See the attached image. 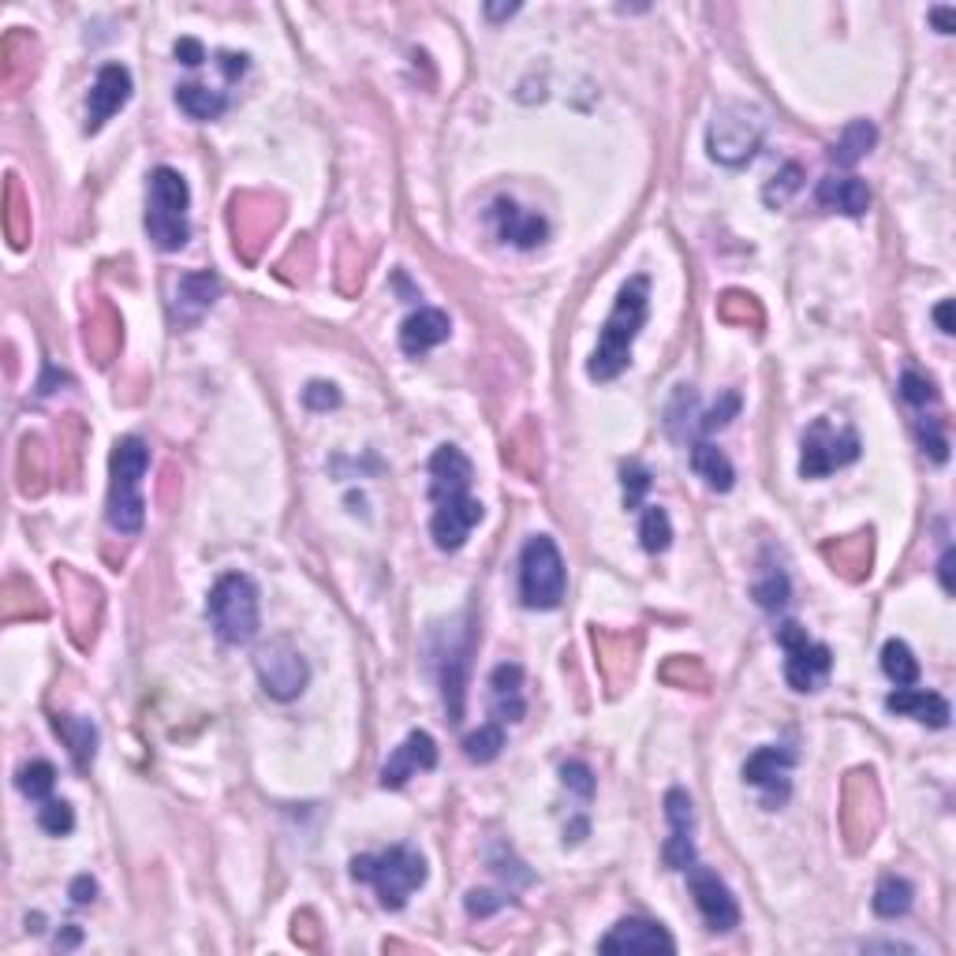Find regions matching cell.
Here are the masks:
<instances>
[{
	"label": "cell",
	"mask_w": 956,
	"mask_h": 956,
	"mask_svg": "<svg viewBox=\"0 0 956 956\" xmlns=\"http://www.w3.org/2000/svg\"><path fill=\"white\" fill-rule=\"evenodd\" d=\"M646 306H651V281L632 277L621 289L609 318H605L602 340H598V348H594V355L587 363V374L594 381H613L617 374H624V367L632 363V344H635V336H640V329L646 322Z\"/></svg>",
	"instance_id": "cell-1"
},
{
	"label": "cell",
	"mask_w": 956,
	"mask_h": 956,
	"mask_svg": "<svg viewBox=\"0 0 956 956\" xmlns=\"http://www.w3.org/2000/svg\"><path fill=\"white\" fill-rule=\"evenodd\" d=\"M352 878L374 886L378 905L386 911H400L408 905V897L427 881V859L411 845H392L378 856H355Z\"/></svg>",
	"instance_id": "cell-2"
},
{
	"label": "cell",
	"mask_w": 956,
	"mask_h": 956,
	"mask_svg": "<svg viewBox=\"0 0 956 956\" xmlns=\"http://www.w3.org/2000/svg\"><path fill=\"white\" fill-rule=\"evenodd\" d=\"M762 135H767L762 109L748 101H721L706 127V154L725 168H743L755 162Z\"/></svg>",
	"instance_id": "cell-3"
},
{
	"label": "cell",
	"mask_w": 956,
	"mask_h": 956,
	"mask_svg": "<svg viewBox=\"0 0 956 956\" xmlns=\"http://www.w3.org/2000/svg\"><path fill=\"white\" fill-rule=\"evenodd\" d=\"M150 467V449L139 438H124L116 441L109 471V524L120 530V535H139L146 524V501L139 494L143 475Z\"/></svg>",
	"instance_id": "cell-4"
},
{
	"label": "cell",
	"mask_w": 956,
	"mask_h": 956,
	"mask_svg": "<svg viewBox=\"0 0 956 956\" xmlns=\"http://www.w3.org/2000/svg\"><path fill=\"white\" fill-rule=\"evenodd\" d=\"M209 624L228 646H243L258 635V587L243 572H228L214 583L206 602Z\"/></svg>",
	"instance_id": "cell-5"
},
{
	"label": "cell",
	"mask_w": 956,
	"mask_h": 956,
	"mask_svg": "<svg viewBox=\"0 0 956 956\" xmlns=\"http://www.w3.org/2000/svg\"><path fill=\"white\" fill-rule=\"evenodd\" d=\"M568 591L565 557L549 535H535L519 554V598L527 609H557Z\"/></svg>",
	"instance_id": "cell-6"
},
{
	"label": "cell",
	"mask_w": 956,
	"mask_h": 956,
	"mask_svg": "<svg viewBox=\"0 0 956 956\" xmlns=\"http://www.w3.org/2000/svg\"><path fill=\"white\" fill-rule=\"evenodd\" d=\"M254 673H258L262 692L277 699V703H292L311 684V665L300 654V646H292L289 640L262 643L258 654H254Z\"/></svg>",
	"instance_id": "cell-7"
},
{
	"label": "cell",
	"mask_w": 956,
	"mask_h": 956,
	"mask_svg": "<svg viewBox=\"0 0 956 956\" xmlns=\"http://www.w3.org/2000/svg\"><path fill=\"white\" fill-rule=\"evenodd\" d=\"M778 643L784 651V680L792 684V692H818L826 684L833 669V654L830 646L822 643H811L807 640V628H800L796 621H784L778 624Z\"/></svg>",
	"instance_id": "cell-8"
},
{
	"label": "cell",
	"mask_w": 956,
	"mask_h": 956,
	"mask_svg": "<svg viewBox=\"0 0 956 956\" xmlns=\"http://www.w3.org/2000/svg\"><path fill=\"white\" fill-rule=\"evenodd\" d=\"M856 460H859L856 430H837L830 419H814L811 430L803 433V456H800L803 478H826Z\"/></svg>",
	"instance_id": "cell-9"
},
{
	"label": "cell",
	"mask_w": 956,
	"mask_h": 956,
	"mask_svg": "<svg viewBox=\"0 0 956 956\" xmlns=\"http://www.w3.org/2000/svg\"><path fill=\"white\" fill-rule=\"evenodd\" d=\"M684 875H687V889H692L695 908H699V916L706 919V927L714 934H729L732 927H736L740 905H736V897H732V889L718 878V870H710L703 864H692Z\"/></svg>",
	"instance_id": "cell-10"
},
{
	"label": "cell",
	"mask_w": 956,
	"mask_h": 956,
	"mask_svg": "<svg viewBox=\"0 0 956 956\" xmlns=\"http://www.w3.org/2000/svg\"><path fill=\"white\" fill-rule=\"evenodd\" d=\"M131 101V71L124 64H105L87 98V131H101Z\"/></svg>",
	"instance_id": "cell-11"
},
{
	"label": "cell",
	"mask_w": 956,
	"mask_h": 956,
	"mask_svg": "<svg viewBox=\"0 0 956 956\" xmlns=\"http://www.w3.org/2000/svg\"><path fill=\"white\" fill-rule=\"evenodd\" d=\"M478 524H482V501H475L471 494L460 497V501L433 505V519H430L433 546H438L441 554H456Z\"/></svg>",
	"instance_id": "cell-12"
},
{
	"label": "cell",
	"mask_w": 956,
	"mask_h": 956,
	"mask_svg": "<svg viewBox=\"0 0 956 956\" xmlns=\"http://www.w3.org/2000/svg\"><path fill=\"white\" fill-rule=\"evenodd\" d=\"M796 755L789 748H759L755 755L743 762V781L767 792V807H781L789 800V770Z\"/></svg>",
	"instance_id": "cell-13"
},
{
	"label": "cell",
	"mask_w": 956,
	"mask_h": 956,
	"mask_svg": "<svg viewBox=\"0 0 956 956\" xmlns=\"http://www.w3.org/2000/svg\"><path fill=\"white\" fill-rule=\"evenodd\" d=\"M665 818H669V841H665V864L669 870H687L695 864V841H692V826H695V811H692V796L684 789H669L665 792Z\"/></svg>",
	"instance_id": "cell-14"
},
{
	"label": "cell",
	"mask_w": 956,
	"mask_h": 956,
	"mask_svg": "<svg viewBox=\"0 0 956 956\" xmlns=\"http://www.w3.org/2000/svg\"><path fill=\"white\" fill-rule=\"evenodd\" d=\"M602 953H662V956H673L676 953V942L669 938V930L662 923H651V919H621L605 938L598 942Z\"/></svg>",
	"instance_id": "cell-15"
},
{
	"label": "cell",
	"mask_w": 956,
	"mask_h": 956,
	"mask_svg": "<svg viewBox=\"0 0 956 956\" xmlns=\"http://www.w3.org/2000/svg\"><path fill=\"white\" fill-rule=\"evenodd\" d=\"M471 475H475L471 460L456 445H441L430 456V501L433 505L460 501V497L471 494Z\"/></svg>",
	"instance_id": "cell-16"
},
{
	"label": "cell",
	"mask_w": 956,
	"mask_h": 956,
	"mask_svg": "<svg viewBox=\"0 0 956 956\" xmlns=\"http://www.w3.org/2000/svg\"><path fill=\"white\" fill-rule=\"evenodd\" d=\"M433 767H438V743H433L430 732H411L381 767V789H403L419 770Z\"/></svg>",
	"instance_id": "cell-17"
},
{
	"label": "cell",
	"mask_w": 956,
	"mask_h": 956,
	"mask_svg": "<svg viewBox=\"0 0 956 956\" xmlns=\"http://www.w3.org/2000/svg\"><path fill=\"white\" fill-rule=\"evenodd\" d=\"M490 217L497 225V236H501L505 243H516V247H524V251L538 247V243L549 236L546 217L527 214V209H519L513 198H497L490 206Z\"/></svg>",
	"instance_id": "cell-18"
},
{
	"label": "cell",
	"mask_w": 956,
	"mask_h": 956,
	"mask_svg": "<svg viewBox=\"0 0 956 956\" xmlns=\"http://www.w3.org/2000/svg\"><path fill=\"white\" fill-rule=\"evenodd\" d=\"M449 333H452L449 314L438 311V306H419L416 314L403 318V325H400V348H403V355H427L430 348L445 344V340H449Z\"/></svg>",
	"instance_id": "cell-19"
},
{
	"label": "cell",
	"mask_w": 956,
	"mask_h": 956,
	"mask_svg": "<svg viewBox=\"0 0 956 956\" xmlns=\"http://www.w3.org/2000/svg\"><path fill=\"white\" fill-rule=\"evenodd\" d=\"M886 710L889 714L916 718L919 725H930V729H949V721H953L949 703H945L938 692H923V687H916V684L897 687V692L886 699Z\"/></svg>",
	"instance_id": "cell-20"
},
{
	"label": "cell",
	"mask_w": 956,
	"mask_h": 956,
	"mask_svg": "<svg viewBox=\"0 0 956 956\" xmlns=\"http://www.w3.org/2000/svg\"><path fill=\"white\" fill-rule=\"evenodd\" d=\"M490 706L497 721H524V665L505 662L490 673Z\"/></svg>",
	"instance_id": "cell-21"
},
{
	"label": "cell",
	"mask_w": 956,
	"mask_h": 956,
	"mask_svg": "<svg viewBox=\"0 0 956 956\" xmlns=\"http://www.w3.org/2000/svg\"><path fill=\"white\" fill-rule=\"evenodd\" d=\"M818 202L826 209H841L845 217H864L870 209V187L859 176H826L818 184Z\"/></svg>",
	"instance_id": "cell-22"
},
{
	"label": "cell",
	"mask_w": 956,
	"mask_h": 956,
	"mask_svg": "<svg viewBox=\"0 0 956 956\" xmlns=\"http://www.w3.org/2000/svg\"><path fill=\"white\" fill-rule=\"evenodd\" d=\"M467 662H471V635L460 646H449L441 654V699L449 706V718H464V684H467Z\"/></svg>",
	"instance_id": "cell-23"
},
{
	"label": "cell",
	"mask_w": 956,
	"mask_h": 956,
	"mask_svg": "<svg viewBox=\"0 0 956 956\" xmlns=\"http://www.w3.org/2000/svg\"><path fill=\"white\" fill-rule=\"evenodd\" d=\"M217 295H221L217 273H187V277L179 281V292H176L179 322H198V318L217 303Z\"/></svg>",
	"instance_id": "cell-24"
},
{
	"label": "cell",
	"mask_w": 956,
	"mask_h": 956,
	"mask_svg": "<svg viewBox=\"0 0 956 956\" xmlns=\"http://www.w3.org/2000/svg\"><path fill=\"white\" fill-rule=\"evenodd\" d=\"M191 206V187L187 179L176 173V168H154L150 176V209H162V214L173 217H187Z\"/></svg>",
	"instance_id": "cell-25"
},
{
	"label": "cell",
	"mask_w": 956,
	"mask_h": 956,
	"mask_svg": "<svg viewBox=\"0 0 956 956\" xmlns=\"http://www.w3.org/2000/svg\"><path fill=\"white\" fill-rule=\"evenodd\" d=\"M692 471L703 478L710 490H718V494H729L732 482H736V471H732L729 456L721 452L718 445H710V441H695L692 445Z\"/></svg>",
	"instance_id": "cell-26"
},
{
	"label": "cell",
	"mask_w": 956,
	"mask_h": 956,
	"mask_svg": "<svg viewBox=\"0 0 956 956\" xmlns=\"http://www.w3.org/2000/svg\"><path fill=\"white\" fill-rule=\"evenodd\" d=\"M52 729L60 732L64 743H68L71 759H76L79 770H90L94 755H98V729H94V721L87 718H52Z\"/></svg>",
	"instance_id": "cell-27"
},
{
	"label": "cell",
	"mask_w": 956,
	"mask_h": 956,
	"mask_svg": "<svg viewBox=\"0 0 956 956\" xmlns=\"http://www.w3.org/2000/svg\"><path fill=\"white\" fill-rule=\"evenodd\" d=\"M875 143H878V127L870 120H852L841 131V139L833 143L830 157H833V165L852 168L856 162H864V157L875 150Z\"/></svg>",
	"instance_id": "cell-28"
},
{
	"label": "cell",
	"mask_w": 956,
	"mask_h": 956,
	"mask_svg": "<svg viewBox=\"0 0 956 956\" xmlns=\"http://www.w3.org/2000/svg\"><path fill=\"white\" fill-rule=\"evenodd\" d=\"M176 105L191 120H217L228 109V98L221 90L202 87V82H184V87H176Z\"/></svg>",
	"instance_id": "cell-29"
},
{
	"label": "cell",
	"mask_w": 956,
	"mask_h": 956,
	"mask_svg": "<svg viewBox=\"0 0 956 956\" xmlns=\"http://www.w3.org/2000/svg\"><path fill=\"white\" fill-rule=\"evenodd\" d=\"M911 897H916V889H911V881H908V878L886 875V878L878 881V889H875V900H870V908H875V916H881V919H897V916H908Z\"/></svg>",
	"instance_id": "cell-30"
},
{
	"label": "cell",
	"mask_w": 956,
	"mask_h": 956,
	"mask_svg": "<svg viewBox=\"0 0 956 956\" xmlns=\"http://www.w3.org/2000/svg\"><path fill=\"white\" fill-rule=\"evenodd\" d=\"M146 232H150L154 247L157 251H179L191 236V225L187 217H173V214H162V209H146Z\"/></svg>",
	"instance_id": "cell-31"
},
{
	"label": "cell",
	"mask_w": 956,
	"mask_h": 956,
	"mask_svg": "<svg viewBox=\"0 0 956 956\" xmlns=\"http://www.w3.org/2000/svg\"><path fill=\"white\" fill-rule=\"evenodd\" d=\"M881 673L894 680L897 687L916 684V680H919V662H916V654H911V646L900 643V640H889L886 646H881Z\"/></svg>",
	"instance_id": "cell-32"
},
{
	"label": "cell",
	"mask_w": 956,
	"mask_h": 956,
	"mask_svg": "<svg viewBox=\"0 0 956 956\" xmlns=\"http://www.w3.org/2000/svg\"><path fill=\"white\" fill-rule=\"evenodd\" d=\"M16 784H19V792H23L27 800L46 803L49 796H52V784H57V767H52V762H46V759L27 762V767L19 770Z\"/></svg>",
	"instance_id": "cell-33"
},
{
	"label": "cell",
	"mask_w": 956,
	"mask_h": 956,
	"mask_svg": "<svg viewBox=\"0 0 956 956\" xmlns=\"http://www.w3.org/2000/svg\"><path fill=\"white\" fill-rule=\"evenodd\" d=\"M640 538H643L646 554H665V549L673 546V524H669V513L662 505H646L643 508Z\"/></svg>",
	"instance_id": "cell-34"
},
{
	"label": "cell",
	"mask_w": 956,
	"mask_h": 956,
	"mask_svg": "<svg viewBox=\"0 0 956 956\" xmlns=\"http://www.w3.org/2000/svg\"><path fill=\"white\" fill-rule=\"evenodd\" d=\"M501 751H505V729L497 725V721H490V725H482V729L471 732V736L464 740V755L471 762H478V767L494 762Z\"/></svg>",
	"instance_id": "cell-35"
},
{
	"label": "cell",
	"mask_w": 956,
	"mask_h": 956,
	"mask_svg": "<svg viewBox=\"0 0 956 956\" xmlns=\"http://www.w3.org/2000/svg\"><path fill=\"white\" fill-rule=\"evenodd\" d=\"M800 187H803V168L796 165V162H789L778 176L770 179L767 187H762V202H767L770 209H778V206H784V202H789Z\"/></svg>",
	"instance_id": "cell-36"
},
{
	"label": "cell",
	"mask_w": 956,
	"mask_h": 956,
	"mask_svg": "<svg viewBox=\"0 0 956 956\" xmlns=\"http://www.w3.org/2000/svg\"><path fill=\"white\" fill-rule=\"evenodd\" d=\"M38 826L46 830L49 837H68L76 830V811H71L68 800H49L38 807Z\"/></svg>",
	"instance_id": "cell-37"
},
{
	"label": "cell",
	"mask_w": 956,
	"mask_h": 956,
	"mask_svg": "<svg viewBox=\"0 0 956 956\" xmlns=\"http://www.w3.org/2000/svg\"><path fill=\"white\" fill-rule=\"evenodd\" d=\"M755 602L762 609H784L789 605V576L781 568H767V576L755 583Z\"/></svg>",
	"instance_id": "cell-38"
},
{
	"label": "cell",
	"mask_w": 956,
	"mask_h": 956,
	"mask_svg": "<svg viewBox=\"0 0 956 956\" xmlns=\"http://www.w3.org/2000/svg\"><path fill=\"white\" fill-rule=\"evenodd\" d=\"M900 397H905L911 408H927V403L938 400V389H934V381L923 378L919 370H905V374H900Z\"/></svg>",
	"instance_id": "cell-39"
},
{
	"label": "cell",
	"mask_w": 956,
	"mask_h": 956,
	"mask_svg": "<svg viewBox=\"0 0 956 956\" xmlns=\"http://www.w3.org/2000/svg\"><path fill=\"white\" fill-rule=\"evenodd\" d=\"M464 905H467V916L486 919V916H494V911H501L505 905H513V889H508V894H494V889H471Z\"/></svg>",
	"instance_id": "cell-40"
},
{
	"label": "cell",
	"mask_w": 956,
	"mask_h": 956,
	"mask_svg": "<svg viewBox=\"0 0 956 956\" xmlns=\"http://www.w3.org/2000/svg\"><path fill=\"white\" fill-rule=\"evenodd\" d=\"M740 411V392H721V400L714 403V408L706 411L703 422H699V430L703 433H714V430H725L732 419H736Z\"/></svg>",
	"instance_id": "cell-41"
},
{
	"label": "cell",
	"mask_w": 956,
	"mask_h": 956,
	"mask_svg": "<svg viewBox=\"0 0 956 956\" xmlns=\"http://www.w3.org/2000/svg\"><path fill=\"white\" fill-rule=\"evenodd\" d=\"M624 508H640L646 490H651V471L643 464H624Z\"/></svg>",
	"instance_id": "cell-42"
},
{
	"label": "cell",
	"mask_w": 956,
	"mask_h": 956,
	"mask_svg": "<svg viewBox=\"0 0 956 956\" xmlns=\"http://www.w3.org/2000/svg\"><path fill=\"white\" fill-rule=\"evenodd\" d=\"M490 867H494L505 881H513V886H527V881H530V870H524V864H519V859L513 856V848H505V845H494V848H490Z\"/></svg>",
	"instance_id": "cell-43"
},
{
	"label": "cell",
	"mask_w": 956,
	"mask_h": 956,
	"mask_svg": "<svg viewBox=\"0 0 956 956\" xmlns=\"http://www.w3.org/2000/svg\"><path fill=\"white\" fill-rule=\"evenodd\" d=\"M916 433H919L923 452H930V460H934V464H945V460H949V438H945V433H942L938 419H919Z\"/></svg>",
	"instance_id": "cell-44"
},
{
	"label": "cell",
	"mask_w": 956,
	"mask_h": 956,
	"mask_svg": "<svg viewBox=\"0 0 956 956\" xmlns=\"http://www.w3.org/2000/svg\"><path fill=\"white\" fill-rule=\"evenodd\" d=\"M560 781H565V789H572L579 796V800H591L594 796V773H591V767L587 762H565V767H560Z\"/></svg>",
	"instance_id": "cell-45"
},
{
	"label": "cell",
	"mask_w": 956,
	"mask_h": 956,
	"mask_svg": "<svg viewBox=\"0 0 956 956\" xmlns=\"http://www.w3.org/2000/svg\"><path fill=\"white\" fill-rule=\"evenodd\" d=\"M303 408H311V411L340 408V389L333 381H311V386L303 389Z\"/></svg>",
	"instance_id": "cell-46"
},
{
	"label": "cell",
	"mask_w": 956,
	"mask_h": 956,
	"mask_svg": "<svg viewBox=\"0 0 956 956\" xmlns=\"http://www.w3.org/2000/svg\"><path fill=\"white\" fill-rule=\"evenodd\" d=\"M217 68H221V76H225L228 82H236V79H243V76H247L251 60H247V52H232V49H221V52H217Z\"/></svg>",
	"instance_id": "cell-47"
},
{
	"label": "cell",
	"mask_w": 956,
	"mask_h": 956,
	"mask_svg": "<svg viewBox=\"0 0 956 956\" xmlns=\"http://www.w3.org/2000/svg\"><path fill=\"white\" fill-rule=\"evenodd\" d=\"M173 52L184 68H198V64H206V46H202L198 38H179Z\"/></svg>",
	"instance_id": "cell-48"
},
{
	"label": "cell",
	"mask_w": 956,
	"mask_h": 956,
	"mask_svg": "<svg viewBox=\"0 0 956 956\" xmlns=\"http://www.w3.org/2000/svg\"><path fill=\"white\" fill-rule=\"evenodd\" d=\"M94 897H98V881H94L90 875H79L76 881H71V900H76V905H90Z\"/></svg>",
	"instance_id": "cell-49"
},
{
	"label": "cell",
	"mask_w": 956,
	"mask_h": 956,
	"mask_svg": "<svg viewBox=\"0 0 956 956\" xmlns=\"http://www.w3.org/2000/svg\"><path fill=\"white\" fill-rule=\"evenodd\" d=\"M930 23L938 35H953L956 30V8H930Z\"/></svg>",
	"instance_id": "cell-50"
},
{
	"label": "cell",
	"mask_w": 956,
	"mask_h": 956,
	"mask_svg": "<svg viewBox=\"0 0 956 956\" xmlns=\"http://www.w3.org/2000/svg\"><path fill=\"white\" fill-rule=\"evenodd\" d=\"M934 322H938V329L945 336L956 333V322H953V300H942L938 306H934Z\"/></svg>",
	"instance_id": "cell-51"
},
{
	"label": "cell",
	"mask_w": 956,
	"mask_h": 956,
	"mask_svg": "<svg viewBox=\"0 0 956 956\" xmlns=\"http://www.w3.org/2000/svg\"><path fill=\"white\" fill-rule=\"evenodd\" d=\"M953 549H945L942 554V560H938V576H942V587H945V594H953Z\"/></svg>",
	"instance_id": "cell-52"
},
{
	"label": "cell",
	"mask_w": 956,
	"mask_h": 956,
	"mask_svg": "<svg viewBox=\"0 0 956 956\" xmlns=\"http://www.w3.org/2000/svg\"><path fill=\"white\" fill-rule=\"evenodd\" d=\"M516 12H519V4H486V19H508Z\"/></svg>",
	"instance_id": "cell-53"
},
{
	"label": "cell",
	"mask_w": 956,
	"mask_h": 956,
	"mask_svg": "<svg viewBox=\"0 0 956 956\" xmlns=\"http://www.w3.org/2000/svg\"><path fill=\"white\" fill-rule=\"evenodd\" d=\"M79 938H82V930H79V927H68V930H64L60 938H57V945H60V949H71V945H79Z\"/></svg>",
	"instance_id": "cell-54"
}]
</instances>
